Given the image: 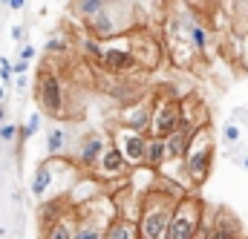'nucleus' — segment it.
<instances>
[{"label":"nucleus","mask_w":248,"mask_h":239,"mask_svg":"<svg viewBox=\"0 0 248 239\" xmlns=\"http://www.w3.org/2000/svg\"><path fill=\"white\" fill-rule=\"evenodd\" d=\"M78 216H72L66 208L61 210V216L46 228V237H52V239H75V234H78Z\"/></svg>","instance_id":"16"},{"label":"nucleus","mask_w":248,"mask_h":239,"mask_svg":"<svg viewBox=\"0 0 248 239\" xmlns=\"http://www.w3.org/2000/svg\"><path fill=\"white\" fill-rule=\"evenodd\" d=\"M55 167H58V159L49 156L44 164H38L35 176H32V196L35 199H49V190L55 187Z\"/></svg>","instance_id":"13"},{"label":"nucleus","mask_w":248,"mask_h":239,"mask_svg":"<svg viewBox=\"0 0 248 239\" xmlns=\"http://www.w3.org/2000/svg\"><path fill=\"white\" fill-rule=\"evenodd\" d=\"M130 170H133V167L127 164V159L122 156V150H119L116 144H110V147L101 153V159L93 164V173L101 181H119V179H124Z\"/></svg>","instance_id":"10"},{"label":"nucleus","mask_w":248,"mask_h":239,"mask_svg":"<svg viewBox=\"0 0 248 239\" xmlns=\"http://www.w3.org/2000/svg\"><path fill=\"white\" fill-rule=\"evenodd\" d=\"M168 162V141L159 138V135H150L147 138V167H162Z\"/></svg>","instance_id":"20"},{"label":"nucleus","mask_w":248,"mask_h":239,"mask_svg":"<svg viewBox=\"0 0 248 239\" xmlns=\"http://www.w3.org/2000/svg\"><path fill=\"white\" fill-rule=\"evenodd\" d=\"M35 55H38V49H35L32 44H26V46L20 49V58H26V60H32V58H35Z\"/></svg>","instance_id":"28"},{"label":"nucleus","mask_w":248,"mask_h":239,"mask_svg":"<svg viewBox=\"0 0 248 239\" xmlns=\"http://www.w3.org/2000/svg\"><path fill=\"white\" fill-rule=\"evenodd\" d=\"M225 141L228 144H237L240 141V127L237 124H225Z\"/></svg>","instance_id":"27"},{"label":"nucleus","mask_w":248,"mask_h":239,"mask_svg":"<svg viewBox=\"0 0 248 239\" xmlns=\"http://www.w3.org/2000/svg\"><path fill=\"white\" fill-rule=\"evenodd\" d=\"M26 84H29L26 75H17V90H26Z\"/></svg>","instance_id":"33"},{"label":"nucleus","mask_w":248,"mask_h":239,"mask_svg":"<svg viewBox=\"0 0 248 239\" xmlns=\"http://www.w3.org/2000/svg\"><path fill=\"white\" fill-rule=\"evenodd\" d=\"M243 60H246V69H248V35H246V41H243Z\"/></svg>","instance_id":"32"},{"label":"nucleus","mask_w":248,"mask_h":239,"mask_svg":"<svg viewBox=\"0 0 248 239\" xmlns=\"http://www.w3.org/2000/svg\"><path fill=\"white\" fill-rule=\"evenodd\" d=\"M15 63H9V58H0V81L12 87V78H15Z\"/></svg>","instance_id":"25"},{"label":"nucleus","mask_w":248,"mask_h":239,"mask_svg":"<svg viewBox=\"0 0 248 239\" xmlns=\"http://www.w3.org/2000/svg\"><path fill=\"white\" fill-rule=\"evenodd\" d=\"M182 167H185V176L190 184H205L208 181L211 167H214V133H211V124L193 130L185 156H182Z\"/></svg>","instance_id":"2"},{"label":"nucleus","mask_w":248,"mask_h":239,"mask_svg":"<svg viewBox=\"0 0 248 239\" xmlns=\"http://www.w3.org/2000/svg\"><path fill=\"white\" fill-rule=\"evenodd\" d=\"M243 167H246V170H248V156H246V159H243Z\"/></svg>","instance_id":"37"},{"label":"nucleus","mask_w":248,"mask_h":239,"mask_svg":"<svg viewBox=\"0 0 248 239\" xmlns=\"http://www.w3.org/2000/svg\"><path fill=\"white\" fill-rule=\"evenodd\" d=\"M176 127H182V101L170 98L168 92H159L153 101V121H150V135L168 138Z\"/></svg>","instance_id":"7"},{"label":"nucleus","mask_w":248,"mask_h":239,"mask_svg":"<svg viewBox=\"0 0 248 239\" xmlns=\"http://www.w3.org/2000/svg\"><path fill=\"white\" fill-rule=\"evenodd\" d=\"M130 41H133L136 66H141V69H147V72L159 69V63H162V58H165V49H162V44H159L144 26H136V29L130 32Z\"/></svg>","instance_id":"9"},{"label":"nucleus","mask_w":248,"mask_h":239,"mask_svg":"<svg viewBox=\"0 0 248 239\" xmlns=\"http://www.w3.org/2000/svg\"><path fill=\"white\" fill-rule=\"evenodd\" d=\"M17 133H20V127H17V124H12V121H3V124H0V138H3L6 144H9V141H15V138H17Z\"/></svg>","instance_id":"24"},{"label":"nucleus","mask_w":248,"mask_h":239,"mask_svg":"<svg viewBox=\"0 0 248 239\" xmlns=\"http://www.w3.org/2000/svg\"><path fill=\"white\" fill-rule=\"evenodd\" d=\"M23 6H26V0H9V9H12V12H20Z\"/></svg>","instance_id":"31"},{"label":"nucleus","mask_w":248,"mask_h":239,"mask_svg":"<svg viewBox=\"0 0 248 239\" xmlns=\"http://www.w3.org/2000/svg\"><path fill=\"white\" fill-rule=\"evenodd\" d=\"M113 144L122 150V156L127 159L130 167H141L147 164V135L141 130H133V127H124V124H116L113 127Z\"/></svg>","instance_id":"8"},{"label":"nucleus","mask_w":248,"mask_h":239,"mask_svg":"<svg viewBox=\"0 0 248 239\" xmlns=\"http://www.w3.org/2000/svg\"><path fill=\"white\" fill-rule=\"evenodd\" d=\"M110 147V141H107V135H101V133H90L84 141H81V147H78V153H75V162L81 164V167H93L98 159H101V153Z\"/></svg>","instance_id":"12"},{"label":"nucleus","mask_w":248,"mask_h":239,"mask_svg":"<svg viewBox=\"0 0 248 239\" xmlns=\"http://www.w3.org/2000/svg\"><path fill=\"white\" fill-rule=\"evenodd\" d=\"M205 124H211L208 110L202 107L199 95L187 92L185 98H182V127H187V130H199V127H205Z\"/></svg>","instance_id":"15"},{"label":"nucleus","mask_w":248,"mask_h":239,"mask_svg":"<svg viewBox=\"0 0 248 239\" xmlns=\"http://www.w3.org/2000/svg\"><path fill=\"white\" fill-rule=\"evenodd\" d=\"M182 196L165 190V187H153L144 193L141 199V210H139V231L141 239H168V228L176 210V202Z\"/></svg>","instance_id":"1"},{"label":"nucleus","mask_w":248,"mask_h":239,"mask_svg":"<svg viewBox=\"0 0 248 239\" xmlns=\"http://www.w3.org/2000/svg\"><path fill=\"white\" fill-rule=\"evenodd\" d=\"M202 225H205V205L196 196L185 193L176 202V210H173V219L168 228V239H193L202 234Z\"/></svg>","instance_id":"4"},{"label":"nucleus","mask_w":248,"mask_h":239,"mask_svg":"<svg viewBox=\"0 0 248 239\" xmlns=\"http://www.w3.org/2000/svg\"><path fill=\"white\" fill-rule=\"evenodd\" d=\"M29 63H32V60L20 58L17 63H15V72H17V75H26V72H29Z\"/></svg>","instance_id":"29"},{"label":"nucleus","mask_w":248,"mask_h":239,"mask_svg":"<svg viewBox=\"0 0 248 239\" xmlns=\"http://www.w3.org/2000/svg\"><path fill=\"white\" fill-rule=\"evenodd\" d=\"M101 237H104V231H98L93 225H78V234H75V239H101Z\"/></svg>","instance_id":"26"},{"label":"nucleus","mask_w":248,"mask_h":239,"mask_svg":"<svg viewBox=\"0 0 248 239\" xmlns=\"http://www.w3.org/2000/svg\"><path fill=\"white\" fill-rule=\"evenodd\" d=\"M35 98L41 113L52 116V119H63L66 116V90H63L61 78L49 69H44L38 75V87H35Z\"/></svg>","instance_id":"5"},{"label":"nucleus","mask_w":248,"mask_h":239,"mask_svg":"<svg viewBox=\"0 0 248 239\" xmlns=\"http://www.w3.org/2000/svg\"><path fill=\"white\" fill-rule=\"evenodd\" d=\"M66 141H69V133L63 124H52L49 135H46V153L49 156H63L66 153Z\"/></svg>","instance_id":"21"},{"label":"nucleus","mask_w":248,"mask_h":239,"mask_svg":"<svg viewBox=\"0 0 248 239\" xmlns=\"http://www.w3.org/2000/svg\"><path fill=\"white\" fill-rule=\"evenodd\" d=\"M6 121V110H3V104H0V124Z\"/></svg>","instance_id":"36"},{"label":"nucleus","mask_w":248,"mask_h":239,"mask_svg":"<svg viewBox=\"0 0 248 239\" xmlns=\"http://www.w3.org/2000/svg\"><path fill=\"white\" fill-rule=\"evenodd\" d=\"M3 95H6V84L0 81V104H3Z\"/></svg>","instance_id":"34"},{"label":"nucleus","mask_w":248,"mask_h":239,"mask_svg":"<svg viewBox=\"0 0 248 239\" xmlns=\"http://www.w3.org/2000/svg\"><path fill=\"white\" fill-rule=\"evenodd\" d=\"M165 49H168V58L173 66L179 69H190L199 55V49L193 46L190 35H187V26H185V15L182 17H168L165 23Z\"/></svg>","instance_id":"3"},{"label":"nucleus","mask_w":248,"mask_h":239,"mask_svg":"<svg viewBox=\"0 0 248 239\" xmlns=\"http://www.w3.org/2000/svg\"><path fill=\"white\" fill-rule=\"evenodd\" d=\"M98 66L107 72V75H127L133 66H136V55H133V41H130V32L116 35V38H107L104 41V55L98 60Z\"/></svg>","instance_id":"6"},{"label":"nucleus","mask_w":248,"mask_h":239,"mask_svg":"<svg viewBox=\"0 0 248 239\" xmlns=\"http://www.w3.org/2000/svg\"><path fill=\"white\" fill-rule=\"evenodd\" d=\"M104 239H141L139 231V219H130V216H119L110 228H107V237Z\"/></svg>","instance_id":"17"},{"label":"nucleus","mask_w":248,"mask_h":239,"mask_svg":"<svg viewBox=\"0 0 248 239\" xmlns=\"http://www.w3.org/2000/svg\"><path fill=\"white\" fill-rule=\"evenodd\" d=\"M101 193H104V181L98 179V176H93V179H87V176L81 179V176H78V181L69 187V193H66L63 199H66L72 208H78V205H84V202L101 196Z\"/></svg>","instance_id":"14"},{"label":"nucleus","mask_w":248,"mask_h":239,"mask_svg":"<svg viewBox=\"0 0 248 239\" xmlns=\"http://www.w3.org/2000/svg\"><path fill=\"white\" fill-rule=\"evenodd\" d=\"M190 135H193V130H187V127H176V130L165 138V141H168V159H182V156H185Z\"/></svg>","instance_id":"19"},{"label":"nucleus","mask_w":248,"mask_h":239,"mask_svg":"<svg viewBox=\"0 0 248 239\" xmlns=\"http://www.w3.org/2000/svg\"><path fill=\"white\" fill-rule=\"evenodd\" d=\"M185 26H187V35H190L193 46L199 49V55H202V58H208V46H211L208 29H205V26L199 23V17H193V15H185Z\"/></svg>","instance_id":"18"},{"label":"nucleus","mask_w":248,"mask_h":239,"mask_svg":"<svg viewBox=\"0 0 248 239\" xmlns=\"http://www.w3.org/2000/svg\"><path fill=\"white\" fill-rule=\"evenodd\" d=\"M38 130H41V113H32V116L26 119V124L20 127L17 138H20V141H29V138H32V135H35Z\"/></svg>","instance_id":"23"},{"label":"nucleus","mask_w":248,"mask_h":239,"mask_svg":"<svg viewBox=\"0 0 248 239\" xmlns=\"http://www.w3.org/2000/svg\"><path fill=\"white\" fill-rule=\"evenodd\" d=\"M144 3H156V6H159V9H162V6H165V0H144Z\"/></svg>","instance_id":"35"},{"label":"nucleus","mask_w":248,"mask_h":239,"mask_svg":"<svg viewBox=\"0 0 248 239\" xmlns=\"http://www.w3.org/2000/svg\"><path fill=\"white\" fill-rule=\"evenodd\" d=\"M63 49H66V46H63V41H55V38L46 44V52H63Z\"/></svg>","instance_id":"30"},{"label":"nucleus","mask_w":248,"mask_h":239,"mask_svg":"<svg viewBox=\"0 0 248 239\" xmlns=\"http://www.w3.org/2000/svg\"><path fill=\"white\" fill-rule=\"evenodd\" d=\"M153 101L156 95L150 98H136L130 104H124L122 113H119V124L124 127H133V130H141V133H150V121H153Z\"/></svg>","instance_id":"11"},{"label":"nucleus","mask_w":248,"mask_h":239,"mask_svg":"<svg viewBox=\"0 0 248 239\" xmlns=\"http://www.w3.org/2000/svg\"><path fill=\"white\" fill-rule=\"evenodd\" d=\"M0 3H6V6H9V0H0Z\"/></svg>","instance_id":"38"},{"label":"nucleus","mask_w":248,"mask_h":239,"mask_svg":"<svg viewBox=\"0 0 248 239\" xmlns=\"http://www.w3.org/2000/svg\"><path fill=\"white\" fill-rule=\"evenodd\" d=\"M107 3H110V0H75L72 9H75L81 17H90V15H95V12H101Z\"/></svg>","instance_id":"22"}]
</instances>
